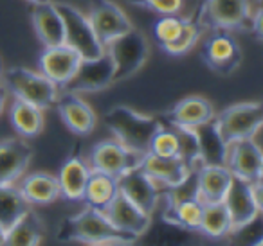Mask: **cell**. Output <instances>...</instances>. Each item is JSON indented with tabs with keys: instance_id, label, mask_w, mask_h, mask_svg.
<instances>
[{
	"instance_id": "6da1fadb",
	"label": "cell",
	"mask_w": 263,
	"mask_h": 246,
	"mask_svg": "<svg viewBox=\"0 0 263 246\" xmlns=\"http://www.w3.org/2000/svg\"><path fill=\"white\" fill-rule=\"evenodd\" d=\"M58 239L65 242H136V235L121 232L108 221L105 212L94 207H85L81 212L67 217L58 230Z\"/></svg>"
},
{
	"instance_id": "7a4b0ae2",
	"label": "cell",
	"mask_w": 263,
	"mask_h": 246,
	"mask_svg": "<svg viewBox=\"0 0 263 246\" xmlns=\"http://www.w3.org/2000/svg\"><path fill=\"white\" fill-rule=\"evenodd\" d=\"M105 124L117 142L139 155L148 153L152 138L162 128V120L157 117L144 115L126 105L110 108L105 115Z\"/></svg>"
},
{
	"instance_id": "3957f363",
	"label": "cell",
	"mask_w": 263,
	"mask_h": 246,
	"mask_svg": "<svg viewBox=\"0 0 263 246\" xmlns=\"http://www.w3.org/2000/svg\"><path fill=\"white\" fill-rule=\"evenodd\" d=\"M6 92H11L15 99L31 102L42 110L54 106L60 95V88L42 72H34L26 67H13L0 76Z\"/></svg>"
},
{
	"instance_id": "277c9868",
	"label": "cell",
	"mask_w": 263,
	"mask_h": 246,
	"mask_svg": "<svg viewBox=\"0 0 263 246\" xmlns=\"http://www.w3.org/2000/svg\"><path fill=\"white\" fill-rule=\"evenodd\" d=\"M251 0H204L197 13L202 27L211 31H251L252 26Z\"/></svg>"
},
{
	"instance_id": "5b68a950",
	"label": "cell",
	"mask_w": 263,
	"mask_h": 246,
	"mask_svg": "<svg viewBox=\"0 0 263 246\" xmlns=\"http://www.w3.org/2000/svg\"><path fill=\"white\" fill-rule=\"evenodd\" d=\"M114 61V83L134 77L150 58V44L143 31L132 27L123 36L112 40L105 47Z\"/></svg>"
},
{
	"instance_id": "8992f818",
	"label": "cell",
	"mask_w": 263,
	"mask_h": 246,
	"mask_svg": "<svg viewBox=\"0 0 263 246\" xmlns=\"http://www.w3.org/2000/svg\"><path fill=\"white\" fill-rule=\"evenodd\" d=\"M215 122L227 144L241 138H254L261 130L263 106L258 101L236 102L215 115Z\"/></svg>"
},
{
	"instance_id": "52a82bcc",
	"label": "cell",
	"mask_w": 263,
	"mask_h": 246,
	"mask_svg": "<svg viewBox=\"0 0 263 246\" xmlns=\"http://www.w3.org/2000/svg\"><path fill=\"white\" fill-rule=\"evenodd\" d=\"M56 9L62 15L63 27H65V45L74 49L81 56V59L98 58L105 52V47L96 38L88 16L83 11L65 2L56 4Z\"/></svg>"
},
{
	"instance_id": "ba28073f",
	"label": "cell",
	"mask_w": 263,
	"mask_h": 246,
	"mask_svg": "<svg viewBox=\"0 0 263 246\" xmlns=\"http://www.w3.org/2000/svg\"><path fill=\"white\" fill-rule=\"evenodd\" d=\"M223 205L231 216L233 230L249 224L261 214V181L249 183L233 176L231 187L223 198Z\"/></svg>"
},
{
	"instance_id": "9c48e42d",
	"label": "cell",
	"mask_w": 263,
	"mask_h": 246,
	"mask_svg": "<svg viewBox=\"0 0 263 246\" xmlns=\"http://www.w3.org/2000/svg\"><path fill=\"white\" fill-rule=\"evenodd\" d=\"M114 72H116L114 61L105 51L98 58L81 59L74 76L62 90L70 94H92V92L106 90L110 85H114Z\"/></svg>"
},
{
	"instance_id": "30bf717a",
	"label": "cell",
	"mask_w": 263,
	"mask_h": 246,
	"mask_svg": "<svg viewBox=\"0 0 263 246\" xmlns=\"http://www.w3.org/2000/svg\"><path fill=\"white\" fill-rule=\"evenodd\" d=\"M141 156L143 155L124 148L121 142L112 138V140L98 142V144L90 149V155H88L87 162L92 171H98V173H105L114 178H119V176H123L124 173H128V171L139 167Z\"/></svg>"
},
{
	"instance_id": "8fae6325",
	"label": "cell",
	"mask_w": 263,
	"mask_h": 246,
	"mask_svg": "<svg viewBox=\"0 0 263 246\" xmlns=\"http://www.w3.org/2000/svg\"><path fill=\"white\" fill-rule=\"evenodd\" d=\"M87 16L103 47L134 27L126 13L112 0H90V11Z\"/></svg>"
},
{
	"instance_id": "7c38bea8",
	"label": "cell",
	"mask_w": 263,
	"mask_h": 246,
	"mask_svg": "<svg viewBox=\"0 0 263 246\" xmlns=\"http://www.w3.org/2000/svg\"><path fill=\"white\" fill-rule=\"evenodd\" d=\"M205 65L218 76H231L241 65V49L234 36L227 31H213L205 40L202 52Z\"/></svg>"
},
{
	"instance_id": "4fadbf2b",
	"label": "cell",
	"mask_w": 263,
	"mask_h": 246,
	"mask_svg": "<svg viewBox=\"0 0 263 246\" xmlns=\"http://www.w3.org/2000/svg\"><path fill=\"white\" fill-rule=\"evenodd\" d=\"M226 167L234 178L249 183H258L263 176V155L261 148L254 138H241L231 142L227 148Z\"/></svg>"
},
{
	"instance_id": "5bb4252c",
	"label": "cell",
	"mask_w": 263,
	"mask_h": 246,
	"mask_svg": "<svg viewBox=\"0 0 263 246\" xmlns=\"http://www.w3.org/2000/svg\"><path fill=\"white\" fill-rule=\"evenodd\" d=\"M117 189L124 198L130 199L134 205H137L148 216H154L162 196V189L139 167L117 178Z\"/></svg>"
},
{
	"instance_id": "9a60e30c",
	"label": "cell",
	"mask_w": 263,
	"mask_h": 246,
	"mask_svg": "<svg viewBox=\"0 0 263 246\" xmlns=\"http://www.w3.org/2000/svg\"><path fill=\"white\" fill-rule=\"evenodd\" d=\"M80 61L81 56L65 44L54 45V47H44L40 58H38L40 72L47 79H51L60 90L74 76Z\"/></svg>"
},
{
	"instance_id": "2e32d148",
	"label": "cell",
	"mask_w": 263,
	"mask_h": 246,
	"mask_svg": "<svg viewBox=\"0 0 263 246\" xmlns=\"http://www.w3.org/2000/svg\"><path fill=\"white\" fill-rule=\"evenodd\" d=\"M58 115L62 117L63 124L72 131L74 135L87 137L96 130L98 115L92 110V106L87 101L80 97L78 94L60 90V95L54 102Z\"/></svg>"
},
{
	"instance_id": "e0dca14e",
	"label": "cell",
	"mask_w": 263,
	"mask_h": 246,
	"mask_svg": "<svg viewBox=\"0 0 263 246\" xmlns=\"http://www.w3.org/2000/svg\"><path fill=\"white\" fill-rule=\"evenodd\" d=\"M139 169L146 173L161 189L177 187L193 173L179 156H159L150 151L141 156Z\"/></svg>"
},
{
	"instance_id": "ac0fdd59",
	"label": "cell",
	"mask_w": 263,
	"mask_h": 246,
	"mask_svg": "<svg viewBox=\"0 0 263 246\" xmlns=\"http://www.w3.org/2000/svg\"><path fill=\"white\" fill-rule=\"evenodd\" d=\"M215 106L202 95H190L180 99L168 112L162 113L164 126H180V128H198L202 124L215 119Z\"/></svg>"
},
{
	"instance_id": "d6986e66",
	"label": "cell",
	"mask_w": 263,
	"mask_h": 246,
	"mask_svg": "<svg viewBox=\"0 0 263 246\" xmlns=\"http://www.w3.org/2000/svg\"><path fill=\"white\" fill-rule=\"evenodd\" d=\"M33 160V148L24 138L0 140V185L16 183Z\"/></svg>"
},
{
	"instance_id": "ffe728a7",
	"label": "cell",
	"mask_w": 263,
	"mask_h": 246,
	"mask_svg": "<svg viewBox=\"0 0 263 246\" xmlns=\"http://www.w3.org/2000/svg\"><path fill=\"white\" fill-rule=\"evenodd\" d=\"M103 212H105V216L108 217V221L114 227L119 228L121 232L136 235V237L143 235L152 223V216L143 212L139 207L134 205L121 192H117L116 198L103 209Z\"/></svg>"
},
{
	"instance_id": "44dd1931",
	"label": "cell",
	"mask_w": 263,
	"mask_h": 246,
	"mask_svg": "<svg viewBox=\"0 0 263 246\" xmlns=\"http://www.w3.org/2000/svg\"><path fill=\"white\" fill-rule=\"evenodd\" d=\"M197 198L202 205L222 203L233 181V174L226 166H200L197 171Z\"/></svg>"
},
{
	"instance_id": "7402d4cb",
	"label": "cell",
	"mask_w": 263,
	"mask_h": 246,
	"mask_svg": "<svg viewBox=\"0 0 263 246\" xmlns=\"http://www.w3.org/2000/svg\"><path fill=\"white\" fill-rule=\"evenodd\" d=\"M31 24L44 47L65 44V27L54 2L34 6L31 11Z\"/></svg>"
},
{
	"instance_id": "603a6c76",
	"label": "cell",
	"mask_w": 263,
	"mask_h": 246,
	"mask_svg": "<svg viewBox=\"0 0 263 246\" xmlns=\"http://www.w3.org/2000/svg\"><path fill=\"white\" fill-rule=\"evenodd\" d=\"M197 234L198 232L186 230L161 217L157 223L152 221L146 232L139 235L136 242L139 246H198Z\"/></svg>"
},
{
	"instance_id": "cb8c5ba5",
	"label": "cell",
	"mask_w": 263,
	"mask_h": 246,
	"mask_svg": "<svg viewBox=\"0 0 263 246\" xmlns=\"http://www.w3.org/2000/svg\"><path fill=\"white\" fill-rule=\"evenodd\" d=\"M16 187H18L20 194L24 196V199L31 207L51 205L58 198H62L58 176L49 173H42V171L22 176L20 178V183Z\"/></svg>"
},
{
	"instance_id": "d4e9b609",
	"label": "cell",
	"mask_w": 263,
	"mask_h": 246,
	"mask_svg": "<svg viewBox=\"0 0 263 246\" xmlns=\"http://www.w3.org/2000/svg\"><path fill=\"white\" fill-rule=\"evenodd\" d=\"M90 173L92 169L87 160L78 155L70 156L62 166L58 174L60 194H62V198L69 199V201H81Z\"/></svg>"
},
{
	"instance_id": "484cf974",
	"label": "cell",
	"mask_w": 263,
	"mask_h": 246,
	"mask_svg": "<svg viewBox=\"0 0 263 246\" xmlns=\"http://www.w3.org/2000/svg\"><path fill=\"white\" fill-rule=\"evenodd\" d=\"M195 133H197L198 146H200L202 166H226L229 144L220 135L215 119L195 128Z\"/></svg>"
},
{
	"instance_id": "4316f807",
	"label": "cell",
	"mask_w": 263,
	"mask_h": 246,
	"mask_svg": "<svg viewBox=\"0 0 263 246\" xmlns=\"http://www.w3.org/2000/svg\"><path fill=\"white\" fill-rule=\"evenodd\" d=\"M9 119L15 128V131L22 138H34L44 131L45 117L44 110L31 102L15 99L9 108Z\"/></svg>"
},
{
	"instance_id": "83f0119b",
	"label": "cell",
	"mask_w": 263,
	"mask_h": 246,
	"mask_svg": "<svg viewBox=\"0 0 263 246\" xmlns=\"http://www.w3.org/2000/svg\"><path fill=\"white\" fill-rule=\"evenodd\" d=\"M44 237V224L33 209L6 230L0 246H40Z\"/></svg>"
},
{
	"instance_id": "f1b7e54d",
	"label": "cell",
	"mask_w": 263,
	"mask_h": 246,
	"mask_svg": "<svg viewBox=\"0 0 263 246\" xmlns=\"http://www.w3.org/2000/svg\"><path fill=\"white\" fill-rule=\"evenodd\" d=\"M117 192H119V189H117V178L105 173L92 171L90 176H88L87 187H85V194L81 201H85L88 207L103 210L116 198Z\"/></svg>"
},
{
	"instance_id": "f546056e",
	"label": "cell",
	"mask_w": 263,
	"mask_h": 246,
	"mask_svg": "<svg viewBox=\"0 0 263 246\" xmlns=\"http://www.w3.org/2000/svg\"><path fill=\"white\" fill-rule=\"evenodd\" d=\"M198 232L209 239H223L233 232L231 216L227 207L222 203H208L202 207V219Z\"/></svg>"
},
{
	"instance_id": "4dcf8cb0",
	"label": "cell",
	"mask_w": 263,
	"mask_h": 246,
	"mask_svg": "<svg viewBox=\"0 0 263 246\" xmlns=\"http://www.w3.org/2000/svg\"><path fill=\"white\" fill-rule=\"evenodd\" d=\"M202 207L204 205H202L197 198L182 199V201L166 205L161 217L164 221H170V223L186 228V230L198 232V228H200V219H202ZM198 234H200V232H198Z\"/></svg>"
},
{
	"instance_id": "1f68e13d",
	"label": "cell",
	"mask_w": 263,
	"mask_h": 246,
	"mask_svg": "<svg viewBox=\"0 0 263 246\" xmlns=\"http://www.w3.org/2000/svg\"><path fill=\"white\" fill-rule=\"evenodd\" d=\"M31 210V205L20 194L15 183L0 185V224L8 230Z\"/></svg>"
},
{
	"instance_id": "d6a6232c",
	"label": "cell",
	"mask_w": 263,
	"mask_h": 246,
	"mask_svg": "<svg viewBox=\"0 0 263 246\" xmlns=\"http://www.w3.org/2000/svg\"><path fill=\"white\" fill-rule=\"evenodd\" d=\"M204 34V27L198 24L197 18H186L184 20V27L180 34L173 42L166 45H161V49L170 56H184L198 44V40Z\"/></svg>"
},
{
	"instance_id": "836d02e7",
	"label": "cell",
	"mask_w": 263,
	"mask_h": 246,
	"mask_svg": "<svg viewBox=\"0 0 263 246\" xmlns=\"http://www.w3.org/2000/svg\"><path fill=\"white\" fill-rule=\"evenodd\" d=\"M173 128L179 140V158L190 167L191 171H197L202 166L200 158V146L193 128H180V126H170Z\"/></svg>"
},
{
	"instance_id": "e575fe53",
	"label": "cell",
	"mask_w": 263,
	"mask_h": 246,
	"mask_svg": "<svg viewBox=\"0 0 263 246\" xmlns=\"http://www.w3.org/2000/svg\"><path fill=\"white\" fill-rule=\"evenodd\" d=\"M184 20L186 18L179 15H161V18L154 24V36L159 45H166L175 40L182 31Z\"/></svg>"
},
{
	"instance_id": "d590c367",
	"label": "cell",
	"mask_w": 263,
	"mask_h": 246,
	"mask_svg": "<svg viewBox=\"0 0 263 246\" xmlns=\"http://www.w3.org/2000/svg\"><path fill=\"white\" fill-rule=\"evenodd\" d=\"M148 151L159 156H179V140L173 128L162 124V128L152 138Z\"/></svg>"
},
{
	"instance_id": "8d00e7d4",
	"label": "cell",
	"mask_w": 263,
	"mask_h": 246,
	"mask_svg": "<svg viewBox=\"0 0 263 246\" xmlns=\"http://www.w3.org/2000/svg\"><path fill=\"white\" fill-rule=\"evenodd\" d=\"M128 2L159 15H179L184 8V0H128Z\"/></svg>"
},
{
	"instance_id": "74e56055",
	"label": "cell",
	"mask_w": 263,
	"mask_h": 246,
	"mask_svg": "<svg viewBox=\"0 0 263 246\" xmlns=\"http://www.w3.org/2000/svg\"><path fill=\"white\" fill-rule=\"evenodd\" d=\"M87 246H139L137 242H99V244H87Z\"/></svg>"
},
{
	"instance_id": "f35d334b",
	"label": "cell",
	"mask_w": 263,
	"mask_h": 246,
	"mask_svg": "<svg viewBox=\"0 0 263 246\" xmlns=\"http://www.w3.org/2000/svg\"><path fill=\"white\" fill-rule=\"evenodd\" d=\"M6 99H8V92H6V88H4V87H0V113L4 112Z\"/></svg>"
},
{
	"instance_id": "ab89813d",
	"label": "cell",
	"mask_w": 263,
	"mask_h": 246,
	"mask_svg": "<svg viewBox=\"0 0 263 246\" xmlns=\"http://www.w3.org/2000/svg\"><path fill=\"white\" fill-rule=\"evenodd\" d=\"M27 2H31L33 6H38V4H45V2H51V0H27Z\"/></svg>"
},
{
	"instance_id": "60d3db41",
	"label": "cell",
	"mask_w": 263,
	"mask_h": 246,
	"mask_svg": "<svg viewBox=\"0 0 263 246\" xmlns=\"http://www.w3.org/2000/svg\"><path fill=\"white\" fill-rule=\"evenodd\" d=\"M4 235H6V228L0 224V244H2V241H4Z\"/></svg>"
},
{
	"instance_id": "b9f144b4",
	"label": "cell",
	"mask_w": 263,
	"mask_h": 246,
	"mask_svg": "<svg viewBox=\"0 0 263 246\" xmlns=\"http://www.w3.org/2000/svg\"><path fill=\"white\" fill-rule=\"evenodd\" d=\"M0 76H2V61H0Z\"/></svg>"
},
{
	"instance_id": "7bdbcfd3",
	"label": "cell",
	"mask_w": 263,
	"mask_h": 246,
	"mask_svg": "<svg viewBox=\"0 0 263 246\" xmlns=\"http://www.w3.org/2000/svg\"><path fill=\"white\" fill-rule=\"evenodd\" d=\"M258 2H259V0H258Z\"/></svg>"
}]
</instances>
